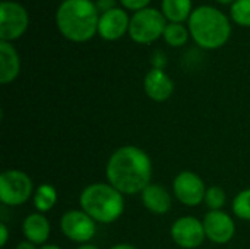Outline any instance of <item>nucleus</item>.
<instances>
[{"instance_id": "obj_24", "label": "nucleus", "mask_w": 250, "mask_h": 249, "mask_svg": "<svg viewBox=\"0 0 250 249\" xmlns=\"http://www.w3.org/2000/svg\"><path fill=\"white\" fill-rule=\"evenodd\" d=\"M95 6H97L98 12L105 13V12H108V10L116 7V0H97Z\"/></svg>"}, {"instance_id": "obj_4", "label": "nucleus", "mask_w": 250, "mask_h": 249, "mask_svg": "<svg viewBox=\"0 0 250 249\" xmlns=\"http://www.w3.org/2000/svg\"><path fill=\"white\" fill-rule=\"evenodd\" d=\"M79 205L97 223L111 225L125 213V195L108 182H95L82 189Z\"/></svg>"}, {"instance_id": "obj_11", "label": "nucleus", "mask_w": 250, "mask_h": 249, "mask_svg": "<svg viewBox=\"0 0 250 249\" xmlns=\"http://www.w3.org/2000/svg\"><path fill=\"white\" fill-rule=\"evenodd\" d=\"M202 223H204L207 239L211 241L212 244L226 245L236 235V225L233 217L223 210L208 211Z\"/></svg>"}, {"instance_id": "obj_5", "label": "nucleus", "mask_w": 250, "mask_h": 249, "mask_svg": "<svg viewBox=\"0 0 250 249\" xmlns=\"http://www.w3.org/2000/svg\"><path fill=\"white\" fill-rule=\"evenodd\" d=\"M32 179L22 170L9 169L0 175V201L7 207H19L34 197Z\"/></svg>"}, {"instance_id": "obj_16", "label": "nucleus", "mask_w": 250, "mask_h": 249, "mask_svg": "<svg viewBox=\"0 0 250 249\" xmlns=\"http://www.w3.org/2000/svg\"><path fill=\"white\" fill-rule=\"evenodd\" d=\"M21 72V59L16 48L9 41H0V84L13 82Z\"/></svg>"}, {"instance_id": "obj_26", "label": "nucleus", "mask_w": 250, "mask_h": 249, "mask_svg": "<svg viewBox=\"0 0 250 249\" xmlns=\"http://www.w3.org/2000/svg\"><path fill=\"white\" fill-rule=\"evenodd\" d=\"M16 249H40L35 244H32V242H29V241H22V242H19L18 245H16Z\"/></svg>"}, {"instance_id": "obj_15", "label": "nucleus", "mask_w": 250, "mask_h": 249, "mask_svg": "<svg viewBox=\"0 0 250 249\" xmlns=\"http://www.w3.org/2000/svg\"><path fill=\"white\" fill-rule=\"evenodd\" d=\"M22 233L26 241L42 247L47 244L51 233L50 220L42 213H31L22 222Z\"/></svg>"}, {"instance_id": "obj_3", "label": "nucleus", "mask_w": 250, "mask_h": 249, "mask_svg": "<svg viewBox=\"0 0 250 249\" xmlns=\"http://www.w3.org/2000/svg\"><path fill=\"white\" fill-rule=\"evenodd\" d=\"M188 22L192 38L205 50L223 47L231 35V23L229 18L220 9L208 4L196 7Z\"/></svg>"}, {"instance_id": "obj_23", "label": "nucleus", "mask_w": 250, "mask_h": 249, "mask_svg": "<svg viewBox=\"0 0 250 249\" xmlns=\"http://www.w3.org/2000/svg\"><path fill=\"white\" fill-rule=\"evenodd\" d=\"M122 3L123 7L129 9V10H142L145 7H148V4L151 3V0H119Z\"/></svg>"}, {"instance_id": "obj_10", "label": "nucleus", "mask_w": 250, "mask_h": 249, "mask_svg": "<svg viewBox=\"0 0 250 249\" xmlns=\"http://www.w3.org/2000/svg\"><path fill=\"white\" fill-rule=\"evenodd\" d=\"M170 236L173 242L182 249L199 248L207 239L202 220L193 216L179 217L170 229Z\"/></svg>"}, {"instance_id": "obj_7", "label": "nucleus", "mask_w": 250, "mask_h": 249, "mask_svg": "<svg viewBox=\"0 0 250 249\" xmlns=\"http://www.w3.org/2000/svg\"><path fill=\"white\" fill-rule=\"evenodd\" d=\"M29 16L26 9L12 0L0 1V41H13L22 37L28 28Z\"/></svg>"}, {"instance_id": "obj_13", "label": "nucleus", "mask_w": 250, "mask_h": 249, "mask_svg": "<svg viewBox=\"0 0 250 249\" xmlns=\"http://www.w3.org/2000/svg\"><path fill=\"white\" fill-rule=\"evenodd\" d=\"M144 90L148 98L157 103L167 101L174 92L173 79L164 72V69L152 68L144 78Z\"/></svg>"}, {"instance_id": "obj_9", "label": "nucleus", "mask_w": 250, "mask_h": 249, "mask_svg": "<svg viewBox=\"0 0 250 249\" xmlns=\"http://www.w3.org/2000/svg\"><path fill=\"white\" fill-rule=\"evenodd\" d=\"M205 182L195 172H180L173 181V194L176 200L186 207H198L202 204L205 200Z\"/></svg>"}, {"instance_id": "obj_8", "label": "nucleus", "mask_w": 250, "mask_h": 249, "mask_svg": "<svg viewBox=\"0 0 250 249\" xmlns=\"http://www.w3.org/2000/svg\"><path fill=\"white\" fill-rule=\"evenodd\" d=\"M60 230L72 242L85 245L97 233V222L83 210H69L60 217Z\"/></svg>"}, {"instance_id": "obj_17", "label": "nucleus", "mask_w": 250, "mask_h": 249, "mask_svg": "<svg viewBox=\"0 0 250 249\" xmlns=\"http://www.w3.org/2000/svg\"><path fill=\"white\" fill-rule=\"evenodd\" d=\"M161 12L170 22L183 23L192 15V0H163Z\"/></svg>"}, {"instance_id": "obj_12", "label": "nucleus", "mask_w": 250, "mask_h": 249, "mask_svg": "<svg viewBox=\"0 0 250 249\" xmlns=\"http://www.w3.org/2000/svg\"><path fill=\"white\" fill-rule=\"evenodd\" d=\"M129 25H130V18L127 16L126 10L120 7H114L100 15L98 34L101 38L107 41H114L122 38L126 32H129Z\"/></svg>"}, {"instance_id": "obj_21", "label": "nucleus", "mask_w": 250, "mask_h": 249, "mask_svg": "<svg viewBox=\"0 0 250 249\" xmlns=\"http://www.w3.org/2000/svg\"><path fill=\"white\" fill-rule=\"evenodd\" d=\"M226 201H227V195H226V192H224V189L221 186L215 185V186L207 188L204 204L209 208V211L223 210V207L226 205Z\"/></svg>"}, {"instance_id": "obj_28", "label": "nucleus", "mask_w": 250, "mask_h": 249, "mask_svg": "<svg viewBox=\"0 0 250 249\" xmlns=\"http://www.w3.org/2000/svg\"><path fill=\"white\" fill-rule=\"evenodd\" d=\"M76 249H100L95 245H91V244H85V245H79Z\"/></svg>"}, {"instance_id": "obj_18", "label": "nucleus", "mask_w": 250, "mask_h": 249, "mask_svg": "<svg viewBox=\"0 0 250 249\" xmlns=\"http://www.w3.org/2000/svg\"><path fill=\"white\" fill-rule=\"evenodd\" d=\"M59 194L57 189L50 185V183H41L40 186L35 188L34 197H32V204L37 210V213H48L54 208L57 204Z\"/></svg>"}, {"instance_id": "obj_6", "label": "nucleus", "mask_w": 250, "mask_h": 249, "mask_svg": "<svg viewBox=\"0 0 250 249\" xmlns=\"http://www.w3.org/2000/svg\"><path fill=\"white\" fill-rule=\"evenodd\" d=\"M166 16L155 7H145L130 18L129 35L138 44H151L158 40L167 26Z\"/></svg>"}, {"instance_id": "obj_20", "label": "nucleus", "mask_w": 250, "mask_h": 249, "mask_svg": "<svg viewBox=\"0 0 250 249\" xmlns=\"http://www.w3.org/2000/svg\"><path fill=\"white\" fill-rule=\"evenodd\" d=\"M231 208L237 219L250 222V188L240 191L234 197L231 203Z\"/></svg>"}, {"instance_id": "obj_22", "label": "nucleus", "mask_w": 250, "mask_h": 249, "mask_svg": "<svg viewBox=\"0 0 250 249\" xmlns=\"http://www.w3.org/2000/svg\"><path fill=\"white\" fill-rule=\"evenodd\" d=\"M231 19L242 25L250 26V0H236L230 9Z\"/></svg>"}, {"instance_id": "obj_1", "label": "nucleus", "mask_w": 250, "mask_h": 249, "mask_svg": "<svg viewBox=\"0 0 250 249\" xmlns=\"http://www.w3.org/2000/svg\"><path fill=\"white\" fill-rule=\"evenodd\" d=\"M107 182L123 195H136L151 183L152 160L136 145H123L108 158L105 166Z\"/></svg>"}, {"instance_id": "obj_30", "label": "nucleus", "mask_w": 250, "mask_h": 249, "mask_svg": "<svg viewBox=\"0 0 250 249\" xmlns=\"http://www.w3.org/2000/svg\"><path fill=\"white\" fill-rule=\"evenodd\" d=\"M218 3H221V4H233L236 0H217Z\"/></svg>"}, {"instance_id": "obj_19", "label": "nucleus", "mask_w": 250, "mask_h": 249, "mask_svg": "<svg viewBox=\"0 0 250 249\" xmlns=\"http://www.w3.org/2000/svg\"><path fill=\"white\" fill-rule=\"evenodd\" d=\"M189 29L183 25V23H176V22H170L167 23L166 29H164V40L168 45L171 47H182L188 43L189 38Z\"/></svg>"}, {"instance_id": "obj_2", "label": "nucleus", "mask_w": 250, "mask_h": 249, "mask_svg": "<svg viewBox=\"0 0 250 249\" xmlns=\"http://www.w3.org/2000/svg\"><path fill=\"white\" fill-rule=\"evenodd\" d=\"M100 12L92 0H63L56 10L60 34L73 41L85 43L98 32Z\"/></svg>"}, {"instance_id": "obj_27", "label": "nucleus", "mask_w": 250, "mask_h": 249, "mask_svg": "<svg viewBox=\"0 0 250 249\" xmlns=\"http://www.w3.org/2000/svg\"><path fill=\"white\" fill-rule=\"evenodd\" d=\"M110 249H138L136 247L130 245V244H117V245H113Z\"/></svg>"}, {"instance_id": "obj_25", "label": "nucleus", "mask_w": 250, "mask_h": 249, "mask_svg": "<svg viewBox=\"0 0 250 249\" xmlns=\"http://www.w3.org/2000/svg\"><path fill=\"white\" fill-rule=\"evenodd\" d=\"M9 241V230L6 223H0V247H6Z\"/></svg>"}, {"instance_id": "obj_29", "label": "nucleus", "mask_w": 250, "mask_h": 249, "mask_svg": "<svg viewBox=\"0 0 250 249\" xmlns=\"http://www.w3.org/2000/svg\"><path fill=\"white\" fill-rule=\"evenodd\" d=\"M40 249H62V248H60V247H57V245H53V244H45V245L40 247Z\"/></svg>"}, {"instance_id": "obj_14", "label": "nucleus", "mask_w": 250, "mask_h": 249, "mask_svg": "<svg viewBox=\"0 0 250 249\" xmlns=\"http://www.w3.org/2000/svg\"><path fill=\"white\" fill-rule=\"evenodd\" d=\"M144 207L157 216L167 214L173 207V197L170 192L160 183H149L141 194Z\"/></svg>"}]
</instances>
